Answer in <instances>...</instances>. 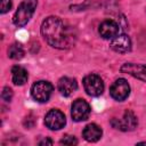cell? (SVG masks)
Wrapping results in <instances>:
<instances>
[{
  "instance_id": "cell-17",
  "label": "cell",
  "mask_w": 146,
  "mask_h": 146,
  "mask_svg": "<svg viewBox=\"0 0 146 146\" xmlns=\"http://www.w3.org/2000/svg\"><path fill=\"white\" fill-rule=\"evenodd\" d=\"M1 97L5 102H10L11 98H13V90L9 88V87H5L2 89V92H1Z\"/></svg>"
},
{
  "instance_id": "cell-18",
  "label": "cell",
  "mask_w": 146,
  "mask_h": 146,
  "mask_svg": "<svg viewBox=\"0 0 146 146\" xmlns=\"http://www.w3.org/2000/svg\"><path fill=\"white\" fill-rule=\"evenodd\" d=\"M11 8V0H1V14L7 13Z\"/></svg>"
},
{
  "instance_id": "cell-5",
  "label": "cell",
  "mask_w": 146,
  "mask_h": 146,
  "mask_svg": "<svg viewBox=\"0 0 146 146\" xmlns=\"http://www.w3.org/2000/svg\"><path fill=\"white\" fill-rule=\"evenodd\" d=\"M111 124H112L113 128H115L117 130H121V131H131V130H133L137 127L138 122H137L136 115L131 111L127 110L124 112L122 119L113 117L111 120Z\"/></svg>"
},
{
  "instance_id": "cell-13",
  "label": "cell",
  "mask_w": 146,
  "mask_h": 146,
  "mask_svg": "<svg viewBox=\"0 0 146 146\" xmlns=\"http://www.w3.org/2000/svg\"><path fill=\"white\" fill-rule=\"evenodd\" d=\"M103 135V131L100 129L99 125H97L96 123H89L84 127L83 131H82V136L83 138L89 141V143H95V141H98L100 139Z\"/></svg>"
},
{
  "instance_id": "cell-11",
  "label": "cell",
  "mask_w": 146,
  "mask_h": 146,
  "mask_svg": "<svg viewBox=\"0 0 146 146\" xmlns=\"http://www.w3.org/2000/svg\"><path fill=\"white\" fill-rule=\"evenodd\" d=\"M98 32L102 38L112 40L119 34V25L112 19H106L103 23H100L98 27Z\"/></svg>"
},
{
  "instance_id": "cell-12",
  "label": "cell",
  "mask_w": 146,
  "mask_h": 146,
  "mask_svg": "<svg viewBox=\"0 0 146 146\" xmlns=\"http://www.w3.org/2000/svg\"><path fill=\"white\" fill-rule=\"evenodd\" d=\"M57 88H58V91L60 92L62 96L68 97V96H71L78 89V82L73 78L63 76V78H60L58 80Z\"/></svg>"
},
{
  "instance_id": "cell-14",
  "label": "cell",
  "mask_w": 146,
  "mask_h": 146,
  "mask_svg": "<svg viewBox=\"0 0 146 146\" xmlns=\"http://www.w3.org/2000/svg\"><path fill=\"white\" fill-rule=\"evenodd\" d=\"M27 78H29L27 71L24 67L16 65L11 68V79L16 86H23L27 81Z\"/></svg>"
},
{
  "instance_id": "cell-15",
  "label": "cell",
  "mask_w": 146,
  "mask_h": 146,
  "mask_svg": "<svg viewBox=\"0 0 146 146\" xmlns=\"http://www.w3.org/2000/svg\"><path fill=\"white\" fill-rule=\"evenodd\" d=\"M24 56V48L21 43L14 42L8 48V57L11 59H21Z\"/></svg>"
},
{
  "instance_id": "cell-4",
  "label": "cell",
  "mask_w": 146,
  "mask_h": 146,
  "mask_svg": "<svg viewBox=\"0 0 146 146\" xmlns=\"http://www.w3.org/2000/svg\"><path fill=\"white\" fill-rule=\"evenodd\" d=\"M83 88L89 96L97 97L104 91V82L97 74H88L83 79Z\"/></svg>"
},
{
  "instance_id": "cell-3",
  "label": "cell",
  "mask_w": 146,
  "mask_h": 146,
  "mask_svg": "<svg viewBox=\"0 0 146 146\" xmlns=\"http://www.w3.org/2000/svg\"><path fill=\"white\" fill-rule=\"evenodd\" d=\"M52 90H54V87L50 82L40 80V81H36L35 83H33V86L31 88V95L34 98V100H36L39 103H46L49 100V98L52 94Z\"/></svg>"
},
{
  "instance_id": "cell-8",
  "label": "cell",
  "mask_w": 146,
  "mask_h": 146,
  "mask_svg": "<svg viewBox=\"0 0 146 146\" xmlns=\"http://www.w3.org/2000/svg\"><path fill=\"white\" fill-rule=\"evenodd\" d=\"M90 114V106L84 99H76L73 102L71 107V116L75 122L84 121L89 117Z\"/></svg>"
},
{
  "instance_id": "cell-10",
  "label": "cell",
  "mask_w": 146,
  "mask_h": 146,
  "mask_svg": "<svg viewBox=\"0 0 146 146\" xmlns=\"http://www.w3.org/2000/svg\"><path fill=\"white\" fill-rule=\"evenodd\" d=\"M110 47H111V49H113L116 52L124 54V52L130 51L131 40L127 34H117L115 38L112 39Z\"/></svg>"
},
{
  "instance_id": "cell-16",
  "label": "cell",
  "mask_w": 146,
  "mask_h": 146,
  "mask_svg": "<svg viewBox=\"0 0 146 146\" xmlns=\"http://www.w3.org/2000/svg\"><path fill=\"white\" fill-rule=\"evenodd\" d=\"M59 143H60L62 145H70V146H72V145H76V144H78V140H76V138H75L74 136L65 135V136L60 139Z\"/></svg>"
},
{
  "instance_id": "cell-7",
  "label": "cell",
  "mask_w": 146,
  "mask_h": 146,
  "mask_svg": "<svg viewBox=\"0 0 146 146\" xmlns=\"http://www.w3.org/2000/svg\"><path fill=\"white\" fill-rule=\"evenodd\" d=\"M65 123H66V117L64 113L57 108L50 110L44 116V124L50 130H59L64 128Z\"/></svg>"
},
{
  "instance_id": "cell-9",
  "label": "cell",
  "mask_w": 146,
  "mask_h": 146,
  "mask_svg": "<svg viewBox=\"0 0 146 146\" xmlns=\"http://www.w3.org/2000/svg\"><path fill=\"white\" fill-rule=\"evenodd\" d=\"M121 72L132 75L144 82H146V65L136 63H125L121 66Z\"/></svg>"
},
{
  "instance_id": "cell-6",
  "label": "cell",
  "mask_w": 146,
  "mask_h": 146,
  "mask_svg": "<svg viewBox=\"0 0 146 146\" xmlns=\"http://www.w3.org/2000/svg\"><path fill=\"white\" fill-rule=\"evenodd\" d=\"M130 94V86L125 79H117L110 88V95L117 102H123Z\"/></svg>"
},
{
  "instance_id": "cell-19",
  "label": "cell",
  "mask_w": 146,
  "mask_h": 146,
  "mask_svg": "<svg viewBox=\"0 0 146 146\" xmlns=\"http://www.w3.org/2000/svg\"><path fill=\"white\" fill-rule=\"evenodd\" d=\"M39 145H52V140L49 138H44L43 140L39 141Z\"/></svg>"
},
{
  "instance_id": "cell-2",
  "label": "cell",
  "mask_w": 146,
  "mask_h": 146,
  "mask_svg": "<svg viewBox=\"0 0 146 146\" xmlns=\"http://www.w3.org/2000/svg\"><path fill=\"white\" fill-rule=\"evenodd\" d=\"M38 6V0H23L16 10L13 22L16 26H24L33 16Z\"/></svg>"
},
{
  "instance_id": "cell-1",
  "label": "cell",
  "mask_w": 146,
  "mask_h": 146,
  "mask_svg": "<svg viewBox=\"0 0 146 146\" xmlns=\"http://www.w3.org/2000/svg\"><path fill=\"white\" fill-rule=\"evenodd\" d=\"M41 34L48 44L57 49L71 48L75 42V34L71 26L56 16H49L42 22Z\"/></svg>"
}]
</instances>
